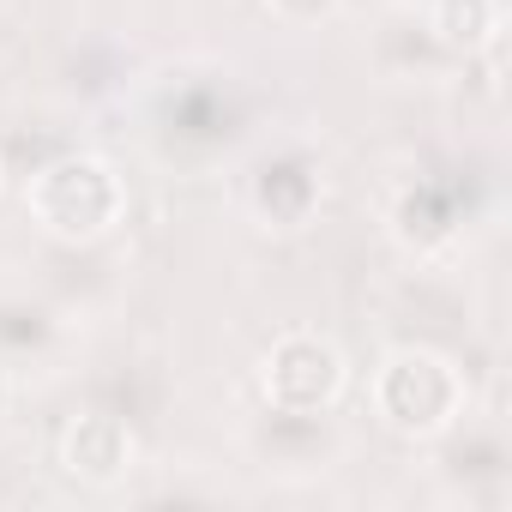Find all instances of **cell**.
<instances>
[{"label": "cell", "mask_w": 512, "mask_h": 512, "mask_svg": "<svg viewBox=\"0 0 512 512\" xmlns=\"http://www.w3.org/2000/svg\"><path fill=\"white\" fill-rule=\"evenodd\" d=\"M25 211H31L37 229L55 235V241H97V235H109V229L121 223L127 187H121V175H115L103 157L79 151V157H61V163H49V169L31 175Z\"/></svg>", "instance_id": "6da1fadb"}, {"label": "cell", "mask_w": 512, "mask_h": 512, "mask_svg": "<svg viewBox=\"0 0 512 512\" xmlns=\"http://www.w3.org/2000/svg\"><path fill=\"white\" fill-rule=\"evenodd\" d=\"M374 410L392 434L434 440L458 422L464 410V380L446 356L434 350H392L374 374Z\"/></svg>", "instance_id": "7a4b0ae2"}, {"label": "cell", "mask_w": 512, "mask_h": 512, "mask_svg": "<svg viewBox=\"0 0 512 512\" xmlns=\"http://www.w3.org/2000/svg\"><path fill=\"white\" fill-rule=\"evenodd\" d=\"M260 380H266V398L284 416H320V410H332L344 398L350 368H344V356H338L332 338H320V332H284L272 344Z\"/></svg>", "instance_id": "3957f363"}, {"label": "cell", "mask_w": 512, "mask_h": 512, "mask_svg": "<svg viewBox=\"0 0 512 512\" xmlns=\"http://www.w3.org/2000/svg\"><path fill=\"white\" fill-rule=\"evenodd\" d=\"M61 464L79 476V482H115L133 470V434L121 416H79L61 440Z\"/></svg>", "instance_id": "277c9868"}, {"label": "cell", "mask_w": 512, "mask_h": 512, "mask_svg": "<svg viewBox=\"0 0 512 512\" xmlns=\"http://www.w3.org/2000/svg\"><path fill=\"white\" fill-rule=\"evenodd\" d=\"M434 25L446 43H464V49L500 43V0H440Z\"/></svg>", "instance_id": "5b68a950"}, {"label": "cell", "mask_w": 512, "mask_h": 512, "mask_svg": "<svg viewBox=\"0 0 512 512\" xmlns=\"http://www.w3.org/2000/svg\"><path fill=\"white\" fill-rule=\"evenodd\" d=\"M266 7H272L284 25H320V19L338 7V0H266Z\"/></svg>", "instance_id": "8992f818"}]
</instances>
